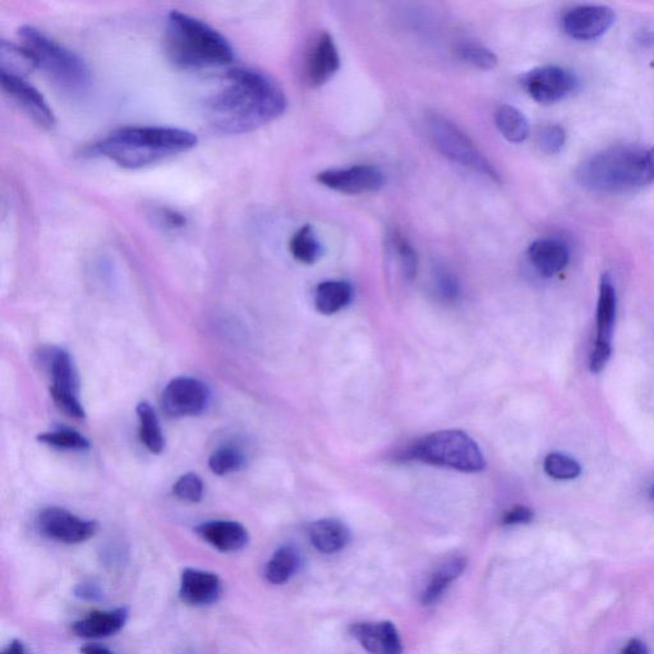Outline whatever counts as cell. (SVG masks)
Instances as JSON below:
<instances>
[{
    "label": "cell",
    "instance_id": "6da1fadb",
    "mask_svg": "<svg viewBox=\"0 0 654 654\" xmlns=\"http://www.w3.org/2000/svg\"><path fill=\"white\" fill-rule=\"evenodd\" d=\"M288 100L273 78L257 69H229L225 84L205 105V115L214 130L241 135L259 130L282 117Z\"/></svg>",
    "mask_w": 654,
    "mask_h": 654
},
{
    "label": "cell",
    "instance_id": "7a4b0ae2",
    "mask_svg": "<svg viewBox=\"0 0 654 654\" xmlns=\"http://www.w3.org/2000/svg\"><path fill=\"white\" fill-rule=\"evenodd\" d=\"M197 141L196 135L182 128L124 127L87 147L86 155L101 156L122 168L140 169L186 153L197 145Z\"/></svg>",
    "mask_w": 654,
    "mask_h": 654
},
{
    "label": "cell",
    "instance_id": "3957f363",
    "mask_svg": "<svg viewBox=\"0 0 654 654\" xmlns=\"http://www.w3.org/2000/svg\"><path fill=\"white\" fill-rule=\"evenodd\" d=\"M164 48L169 61L183 69L221 67L234 61V50L224 35L179 11L168 15Z\"/></svg>",
    "mask_w": 654,
    "mask_h": 654
},
{
    "label": "cell",
    "instance_id": "277c9868",
    "mask_svg": "<svg viewBox=\"0 0 654 654\" xmlns=\"http://www.w3.org/2000/svg\"><path fill=\"white\" fill-rule=\"evenodd\" d=\"M577 177L583 187L594 192H621L647 186L654 181V147H611L584 161Z\"/></svg>",
    "mask_w": 654,
    "mask_h": 654
},
{
    "label": "cell",
    "instance_id": "5b68a950",
    "mask_svg": "<svg viewBox=\"0 0 654 654\" xmlns=\"http://www.w3.org/2000/svg\"><path fill=\"white\" fill-rule=\"evenodd\" d=\"M18 36L21 44L34 57L36 67L41 69L59 90L69 95H81L89 90L91 71L80 55L34 26L21 27Z\"/></svg>",
    "mask_w": 654,
    "mask_h": 654
},
{
    "label": "cell",
    "instance_id": "8992f818",
    "mask_svg": "<svg viewBox=\"0 0 654 654\" xmlns=\"http://www.w3.org/2000/svg\"><path fill=\"white\" fill-rule=\"evenodd\" d=\"M409 457L467 473H478L486 467L477 442L458 430L439 431L422 437L409 449Z\"/></svg>",
    "mask_w": 654,
    "mask_h": 654
},
{
    "label": "cell",
    "instance_id": "52a82bcc",
    "mask_svg": "<svg viewBox=\"0 0 654 654\" xmlns=\"http://www.w3.org/2000/svg\"><path fill=\"white\" fill-rule=\"evenodd\" d=\"M427 130L436 149L446 158L473 172L486 175L492 181L499 182V174L490 161L457 124L439 114H431L427 118Z\"/></svg>",
    "mask_w": 654,
    "mask_h": 654
},
{
    "label": "cell",
    "instance_id": "ba28073f",
    "mask_svg": "<svg viewBox=\"0 0 654 654\" xmlns=\"http://www.w3.org/2000/svg\"><path fill=\"white\" fill-rule=\"evenodd\" d=\"M52 386L50 394L55 405L67 416L85 418L86 412L78 399V376L69 353L63 349H54L48 361Z\"/></svg>",
    "mask_w": 654,
    "mask_h": 654
},
{
    "label": "cell",
    "instance_id": "9c48e42d",
    "mask_svg": "<svg viewBox=\"0 0 654 654\" xmlns=\"http://www.w3.org/2000/svg\"><path fill=\"white\" fill-rule=\"evenodd\" d=\"M523 89L540 104H554L575 91L577 76L564 67L546 66L534 68L520 78Z\"/></svg>",
    "mask_w": 654,
    "mask_h": 654
},
{
    "label": "cell",
    "instance_id": "30bf717a",
    "mask_svg": "<svg viewBox=\"0 0 654 654\" xmlns=\"http://www.w3.org/2000/svg\"><path fill=\"white\" fill-rule=\"evenodd\" d=\"M36 527L49 540L77 545L95 536L98 524L92 520L82 519L58 506H49L40 511L36 518Z\"/></svg>",
    "mask_w": 654,
    "mask_h": 654
},
{
    "label": "cell",
    "instance_id": "8fae6325",
    "mask_svg": "<svg viewBox=\"0 0 654 654\" xmlns=\"http://www.w3.org/2000/svg\"><path fill=\"white\" fill-rule=\"evenodd\" d=\"M210 402V390L193 377H177L163 391V409L170 417L200 416Z\"/></svg>",
    "mask_w": 654,
    "mask_h": 654
},
{
    "label": "cell",
    "instance_id": "7c38bea8",
    "mask_svg": "<svg viewBox=\"0 0 654 654\" xmlns=\"http://www.w3.org/2000/svg\"><path fill=\"white\" fill-rule=\"evenodd\" d=\"M316 181L330 190L345 195H365L385 186V175L372 165H354L345 169H330L317 174Z\"/></svg>",
    "mask_w": 654,
    "mask_h": 654
},
{
    "label": "cell",
    "instance_id": "4fadbf2b",
    "mask_svg": "<svg viewBox=\"0 0 654 654\" xmlns=\"http://www.w3.org/2000/svg\"><path fill=\"white\" fill-rule=\"evenodd\" d=\"M4 92L41 128L52 130L55 115L43 94L21 76L0 72Z\"/></svg>",
    "mask_w": 654,
    "mask_h": 654
},
{
    "label": "cell",
    "instance_id": "5bb4252c",
    "mask_svg": "<svg viewBox=\"0 0 654 654\" xmlns=\"http://www.w3.org/2000/svg\"><path fill=\"white\" fill-rule=\"evenodd\" d=\"M614 22V9L598 4H587L565 13L563 29L570 38L589 41L605 35Z\"/></svg>",
    "mask_w": 654,
    "mask_h": 654
},
{
    "label": "cell",
    "instance_id": "9a60e30c",
    "mask_svg": "<svg viewBox=\"0 0 654 654\" xmlns=\"http://www.w3.org/2000/svg\"><path fill=\"white\" fill-rule=\"evenodd\" d=\"M340 68L339 50L333 38L322 32L307 49L303 78L308 86L317 89L327 84Z\"/></svg>",
    "mask_w": 654,
    "mask_h": 654
},
{
    "label": "cell",
    "instance_id": "2e32d148",
    "mask_svg": "<svg viewBox=\"0 0 654 654\" xmlns=\"http://www.w3.org/2000/svg\"><path fill=\"white\" fill-rule=\"evenodd\" d=\"M223 593V583L211 571L187 568L182 571L179 597L193 607H205L218 602Z\"/></svg>",
    "mask_w": 654,
    "mask_h": 654
},
{
    "label": "cell",
    "instance_id": "e0dca14e",
    "mask_svg": "<svg viewBox=\"0 0 654 654\" xmlns=\"http://www.w3.org/2000/svg\"><path fill=\"white\" fill-rule=\"evenodd\" d=\"M363 648L370 654H402L403 646L398 630L390 621L357 623L350 629Z\"/></svg>",
    "mask_w": 654,
    "mask_h": 654
},
{
    "label": "cell",
    "instance_id": "ac0fdd59",
    "mask_svg": "<svg viewBox=\"0 0 654 654\" xmlns=\"http://www.w3.org/2000/svg\"><path fill=\"white\" fill-rule=\"evenodd\" d=\"M196 533L220 552L241 551L250 542L247 528L233 520H210L197 525Z\"/></svg>",
    "mask_w": 654,
    "mask_h": 654
},
{
    "label": "cell",
    "instance_id": "d6986e66",
    "mask_svg": "<svg viewBox=\"0 0 654 654\" xmlns=\"http://www.w3.org/2000/svg\"><path fill=\"white\" fill-rule=\"evenodd\" d=\"M528 259L538 274L552 278L569 264L570 252L563 241L554 238H541L528 248Z\"/></svg>",
    "mask_w": 654,
    "mask_h": 654
},
{
    "label": "cell",
    "instance_id": "ffe728a7",
    "mask_svg": "<svg viewBox=\"0 0 654 654\" xmlns=\"http://www.w3.org/2000/svg\"><path fill=\"white\" fill-rule=\"evenodd\" d=\"M126 607L107 611H94L84 619L73 624V632L77 637L85 639H101L112 637L121 632L128 620Z\"/></svg>",
    "mask_w": 654,
    "mask_h": 654
},
{
    "label": "cell",
    "instance_id": "44dd1931",
    "mask_svg": "<svg viewBox=\"0 0 654 654\" xmlns=\"http://www.w3.org/2000/svg\"><path fill=\"white\" fill-rule=\"evenodd\" d=\"M310 540L321 554H335L347 547L350 532L338 519H321L311 524Z\"/></svg>",
    "mask_w": 654,
    "mask_h": 654
},
{
    "label": "cell",
    "instance_id": "7402d4cb",
    "mask_svg": "<svg viewBox=\"0 0 654 654\" xmlns=\"http://www.w3.org/2000/svg\"><path fill=\"white\" fill-rule=\"evenodd\" d=\"M353 299L352 285L342 280H327L316 288L315 305L324 315H334L350 305Z\"/></svg>",
    "mask_w": 654,
    "mask_h": 654
},
{
    "label": "cell",
    "instance_id": "603a6c76",
    "mask_svg": "<svg viewBox=\"0 0 654 654\" xmlns=\"http://www.w3.org/2000/svg\"><path fill=\"white\" fill-rule=\"evenodd\" d=\"M616 317V292L609 275H603L597 307L596 343L611 344Z\"/></svg>",
    "mask_w": 654,
    "mask_h": 654
},
{
    "label": "cell",
    "instance_id": "cb8c5ba5",
    "mask_svg": "<svg viewBox=\"0 0 654 654\" xmlns=\"http://www.w3.org/2000/svg\"><path fill=\"white\" fill-rule=\"evenodd\" d=\"M467 568V560L463 557H454L442 564L432 575L425 591L422 593L421 601L423 605H434L439 601L442 594L449 588L450 584L457 580L463 571Z\"/></svg>",
    "mask_w": 654,
    "mask_h": 654
},
{
    "label": "cell",
    "instance_id": "d4e9b609",
    "mask_svg": "<svg viewBox=\"0 0 654 654\" xmlns=\"http://www.w3.org/2000/svg\"><path fill=\"white\" fill-rule=\"evenodd\" d=\"M301 566V556L296 548L292 546H283L278 548L267 561L265 568V578L267 582L274 586H282L289 582L297 573Z\"/></svg>",
    "mask_w": 654,
    "mask_h": 654
},
{
    "label": "cell",
    "instance_id": "484cf974",
    "mask_svg": "<svg viewBox=\"0 0 654 654\" xmlns=\"http://www.w3.org/2000/svg\"><path fill=\"white\" fill-rule=\"evenodd\" d=\"M290 255L305 265L316 264L324 255V246L317 237L315 228L307 224L293 234L289 242Z\"/></svg>",
    "mask_w": 654,
    "mask_h": 654
},
{
    "label": "cell",
    "instance_id": "4316f807",
    "mask_svg": "<svg viewBox=\"0 0 654 654\" xmlns=\"http://www.w3.org/2000/svg\"><path fill=\"white\" fill-rule=\"evenodd\" d=\"M497 130L511 144H522L529 136V122L519 109L511 105H501L495 113Z\"/></svg>",
    "mask_w": 654,
    "mask_h": 654
},
{
    "label": "cell",
    "instance_id": "83f0119b",
    "mask_svg": "<svg viewBox=\"0 0 654 654\" xmlns=\"http://www.w3.org/2000/svg\"><path fill=\"white\" fill-rule=\"evenodd\" d=\"M137 416L138 421H140L142 444L150 453L160 454L165 448V439L154 408L149 403H140L137 405Z\"/></svg>",
    "mask_w": 654,
    "mask_h": 654
},
{
    "label": "cell",
    "instance_id": "f1b7e54d",
    "mask_svg": "<svg viewBox=\"0 0 654 654\" xmlns=\"http://www.w3.org/2000/svg\"><path fill=\"white\" fill-rule=\"evenodd\" d=\"M34 57L25 46L2 41L0 46V72L21 76L36 69Z\"/></svg>",
    "mask_w": 654,
    "mask_h": 654
},
{
    "label": "cell",
    "instance_id": "f546056e",
    "mask_svg": "<svg viewBox=\"0 0 654 654\" xmlns=\"http://www.w3.org/2000/svg\"><path fill=\"white\" fill-rule=\"evenodd\" d=\"M38 440L45 445L61 450L85 451L91 446L90 441L84 435L75 430H68V428L44 432L38 436Z\"/></svg>",
    "mask_w": 654,
    "mask_h": 654
},
{
    "label": "cell",
    "instance_id": "4dcf8cb0",
    "mask_svg": "<svg viewBox=\"0 0 654 654\" xmlns=\"http://www.w3.org/2000/svg\"><path fill=\"white\" fill-rule=\"evenodd\" d=\"M455 53H457L460 61L474 68L483 69V71L495 68L497 63H499L497 55L492 50L477 43L459 44L457 49H455Z\"/></svg>",
    "mask_w": 654,
    "mask_h": 654
},
{
    "label": "cell",
    "instance_id": "1f68e13d",
    "mask_svg": "<svg viewBox=\"0 0 654 654\" xmlns=\"http://www.w3.org/2000/svg\"><path fill=\"white\" fill-rule=\"evenodd\" d=\"M246 457L238 449L220 448L209 459L211 472L218 476L241 471L246 465Z\"/></svg>",
    "mask_w": 654,
    "mask_h": 654
},
{
    "label": "cell",
    "instance_id": "d6a6232c",
    "mask_svg": "<svg viewBox=\"0 0 654 654\" xmlns=\"http://www.w3.org/2000/svg\"><path fill=\"white\" fill-rule=\"evenodd\" d=\"M545 471L555 480H574L582 472L578 462L568 455L552 453L545 459Z\"/></svg>",
    "mask_w": 654,
    "mask_h": 654
},
{
    "label": "cell",
    "instance_id": "836d02e7",
    "mask_svg": "<svg viewBox=\"0 0 654 654\" xmlns=\"http://www.w3.org/2000/svg\"><path fill=\"white\" fill-rule=\"evenodd\" d=\"M173 494L179 500L196 504L204 497V482L195 473L184 474L174 483Z\"/></svg>",
    "mask_w": 654,
    "mask_h": 654
},
{
    "label": "cell",
    "instance_id": "e575fe53",
    "mask_svg": "<svg viewBox=\"0 0 654 654\" xmlns=\"http://www.w3.org/2000/svg\"><path fill=\"white\" fill-rule=\"evenodd\" d=\"M394 247L396 255H398L400 267H402L404 278L413 280L417 275L418 257L412 244L402 236H396L394 238Z\"/></svg>",
    "mask_w": 654,
    "mask_h": 654
},
{
    "label": "cell",
    "instance_id": "d590c367",
    "mask_svg": "<svg viewBox=\"0 0 654 654\" xmlns=\"http://www.w3.org/2000/svg\"><path fill=\"white\" fill-rule=\"evenodd\" d=\"M566 142V133L563 127L557 124H548L538 132V145L546 154H557L563 149Z\"/></svg>",
    "mask_w": 654,
    "mask_h": 654
},
{
    "label": "cell",
    "instance_id": "8d00e7d4",
    "mask_svg": "<svg viewBox=\"0 0 654 654\" xmlns=\"http://www.w3.org/2000/svg\"><path fill=\"white\" fill-rule=\"evenodd\" d=\"M437 289L442 297L446 299L457 298L459 285L457 279L446 270H440L436 275Z\"/></svg>",
    "mask_w": 654,
    "mask_h": 654
},
{
    "label": "cell",
    "instance_id": "74e56055",
    "mask_svg": "<svg viewBox=\"0 0 654 654\" xmlns=\"http://www.w3.org/2000/svg\"><path fill=\"white\" fill-rule=\"evenodd\" d=\"M611 357V344L596 343L589 361V368L594 373L601 372Z\"/></svg>",
    "mask_w": 654,
    "mask_h": 654
},
{
    "label": "cell",
    "instance_id": "f35d334b",
    "mask_svg": "<svg viewBox=\"0 0 654 654\" xmlns=\"http://www.w3.org/2000/svg\"><path fill=\"white\" fill-rule=\"evenodd\" d=\"M534 517L533 511L527 506H515L502 517V524L505 525H515V524H527L532 522Z\"/></svg>",
    "mask_w": 654,
    "mask_h": 654
},
{
    "label": "cell",
    "instance_id": "ab89813d",
    "mask_svg": "<svg viewBox=\"0 0 654 654\" xmlns=\"http://www.w3.org/2000/svg\"><path fill=\"white\" fill-rule=\"evenodd\" d=\"M75 594L80 600L98 601L103 597V591L94 582H82L75 588Z\"/></svg>",
    "mask_w": 654,
    "mask_h": 654
},
{
    "label": "cell",
    "instance_id": "60d3db41",
    "mask_svg": "<svg viewBox=\"0 0 654 654\" xmlns=\"http://www.w3.org/2000/svg\"><path fill=\"white\" fill-rule=\"evenodd\" d=\"M621 654H648L646 644L639 639H632L626 644Z\"/></svg>",
    "mask_w": 654,
    "mask_h": 654
},
{
    "label": "cell",
    "instance_id": "b9f144b4",
    "mask_svg": "<svg viewBox=\"0 0 654 654\" xmlns=\"http://www.w3.org/2000/svg\"><path fill=\"white\" fill-rule=\"evenodd\" d=\"M2 654H29V651L21 640L15 639L3 648Z\"/></svg>",
    "mask_w": 654,
    "mask_h": 654
},
{
    "label": "cell",
    "instance_id": "7bdbcfd3",
    "mask_svg": "<svg viewBox=\"0 0 654 654\" xmlns=\"http://www.w3.org/2000/svg\"><path fill=\"white\" fill-rule=\"evenodd\" d=\"M81 654H115L109 648L100 646V644H86L81 648Z\"/></svg>",
    "mask_w": 654,
    "mask_h": 654
},
{
    "label": "cell",
    "instance_id": "ee69618b",
    "mask_svg": "<svg viewBox=\"0 0 654 654\" xmlns=\"http://www.w3.org/2000/svg\"><path fill=\"white\" fill-rule=\"evenodd\" d=\"M649 495H651V499L654 500V485L651 487V491H649Z\"/></svg>",
    "mask_w": 654,
    "mask_h": 654
}]
</instances>
